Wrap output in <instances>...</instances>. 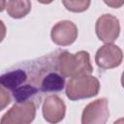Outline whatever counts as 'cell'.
I'll use <instances>...</instances> for the list:
<instances>
[{
	"label": "cell",
	"instance_id": "14",
	"mask_svg": "<svg viewBox=\"0 0 124 124\" xmlns=\"http://www.w3.org/2000/svg\"><path fill=\"white\" fill-rule=\"evenodd\" d=\"M5 8H6V1L1 0V1H0V12H2Z\"/></svg>",
	"mask_w": 124,
	"mask_h": 124
},
{
	"label": "cell",
	"instance_id": "11",
	"mask_svg": "<svg viewBox=\"0 0 124 124\" xmlns=\"http://www.w3.org/2000/svg\"><path fill=\"white\" fill-rule=\"evenodd\" d=\"M11 96L9 91L0 84V110H3L11 103Z\"/></svg>",
	"mask_w": 124,
	"mask_h": 124
},
{
	"label": "cell",
	"instance_id": "10",
	"mask_svg": "<svg viewBox=\"0 0 124 124\" xmlns=\"http://www.w3.org/2000/svg\"><path fill=\"white\" fill-rule=\"evenodd\" d=\"M90 1L88 0H81V1H62V4L66 7L68 11L74 12V13H81L88 9L90 6Z\"/></svg>",
	"mask_w": 124,
	"mask_h": 124
},
{
	"label": "cell",
	"instance_id": "2",
	"mask_svg": "<svg viewBox=\"0 0 124 124\" xmlns=\"http://www.w3.org/2000/svg\"><path fill=\"white\" fill-rule=\"evenodd\" d=\"M65 86L67 98L71 101H78L97 96L100 90V81L90 75L80 76L71 78Z\"/></svg>",
	"mask_w": 124,
	"mask_h": 124
},
{
	"label": "cell",
	"instance_id": "9",
	"mask_svg": "<svg viewBox=\"0 0 124 124\" xmlns=\"http://www.w3.org/2000/svg\"><path fill=\"white\" fill-rule=\"evenodd\" d=\"M8 15L13 18H22L26 16L31 10V2L28 0H11L6 1Z\"/></svg>",
	"mask_w": 124,
	"mask_h": 124
},
{
	"label": "cell",
	"instance_id": "7",
	"mask_svg": "<svg viewBox=\"0 0 124 124\" xmlns=\"http://www.w3.org/2000/svg\"><path fill=\"white\" fill-rule=\"evenodd\" d=\"M78 27L71 20H62L53 25L50 31L52 42L60 46L72 45L78 38Z\"/></svg>",
	"mask_w": 124,
	"mask_h": 124
},
{
	"label": "cell",
	"instance_id": "5",
	"mask_svg": "<svg viewBox=\"0 0 124 124\" xmlns=\"http://www.w3.org/2000/svg\"><path fill=\"white\" fill-rule=\"evenodd\" d=\"M109 116L107 98H100L89 103L82 111L81 124H106Z\"/></svg>",
	"mask_w": 124,
	"mask_h": 124
},
{
	"label": "cell",
	"instance_id": "3",
	"mask_svg": "<svg viewBox=\"0 0 124 124\" xmlns=\"http://www.w3.org/2000/svg\"><path fill=\"white\" fill-rule=\"evenodd\" d=\"M36 116V105L32 101L16 103L2 116L0 124H31Z\"/></svg>",
	"mask_w": 124,
	"mask_h": 124
},
{
	"label": "cell",
	"instance_id": "15",
	"mask_svg": "<svg viewBox=\"0 0 124 124\" xmlns=\"http://www.w3.org/2000/svg\"><path fill=\"white\" fill-rule=\"evenodd\" d=\"M113 124H123V119H122V118H120V119H118L117 121H115Z\"/></svg>",
	"mask_w": 124,
	"mask_h": 124
},
{
	"label": "cell",
	"instance_id": "6",
	"mask_svg": "<svg viewBox=\"0 0 124 124\" xmlns=\"http://www.w3.org/2000/svg\"><path fill=\"white\" fill-rule=\"evenodd\" d=\"M123 59L122 49L113 44H106L101 46L95 55V62L101 69L108 70L118 67Z\"/></svg>",
	"mask_w": 124,
	"mask_h": 124
},
{
	"label": "cell",
	"instance_id": "12",
	"mask_svg": "<svg viewBox=\"0 0 124 124\" xmlns=\"http://www.w3.org/2000/svg\"><path fill=\"white\" fill-rule=\"evenodd\" d=\"M6 33H7L6 26H5L4 22L0 19V43L4 40V38H5V36H6Z\"/></svg>",
	"mask_w": 124,
	"mask_h": 124
},
{
	"label": "cell",
	"instance_id": "1",
	"mask_svg": "<svg viewBox=\"0 0 124 124\" xmlns=\"http://www.w3.org/2000/svg\"><path fill=\"white\" fill-rule=\"evenodd\" d=\"M56 62L58 72L63 78L89 76L93 71L89 53L84 50L74 54L67 50H59L57 51Z\"/></svg>",
	"mask_w": 124,
	"mask_h": 124
},
{
	"label": "cell",
	"instance_id": "13",
	"mask_svg": "<svg viewBox=\"0 0 124 124\" xmlns=\"http://www.w3.org/2000/svg\"><path fill=\"white\" fill-rule=\"evenodd\" d=\"M105 3L107 4V5H108V6H111V7H113V8H118V7H120L122 4H123V2L122 1H120V2H115V1H105Z\"/></svg>",
	"mask_w": 124,
	"mask_h": 124
},
{
	"label": "cell",
	"instance_id": "4",
	"mask_svg": "<svg viewBox=\"0 0 124 124\" xmlns=\"http://www.w3.org/2000/svg\"><path fill=\"white\" fill-rule=\"evenodd\" d=\"M95 31L100 41L105 44H112L120 33L119 19L112 15L105 14L97 19Z\"/></svg>",
	"mask_w": 124,
	"mask_h": 124
},
{
	"label": "cell",
	"instance_id": "8",
	"mask_svg": "<svg viewBox=\"0 0 124 124\" xmlns=\"http://www.w3.org/2000/svg\"><path fill=\"white\" fill-rule=\"evenodd\" d=\"M42 112L44 119L46 122L56 124L64 119L66 113V105L59 96L50 95L45 99L42 107Z\"/></svg>",
	"mask_w": 124,
	"mask_h": 124
}]
</instances>
